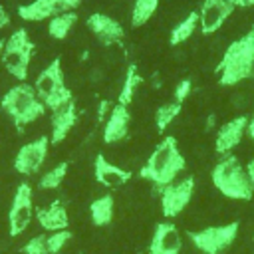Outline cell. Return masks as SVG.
<instances>
[{
    "label": "cell",
    "mask_w": 254,
    "mask_h": 254,
    "mask_svg": "<svg viewBox=\"0 0 254 254\" xmlns=\"http://www.w3.org/2000/svg\"><path fill=\"white\" fill-rule=\"evenodd\" d=\"M185 169H187V159L179 147L177 137L165 135L155 145L145 165L139 169V177L151 183L155 190H161L167 185L175 183Z\"/></svg>",
    "instance_id": "1"
},
{
    "label": "cell",
    "mask_w": 254,
    "mask_h": 254,
    "mask_svg": "<svg viewBox=\"0 0 254 254\" xmlns=\"http://www.w3.org/2000/svg\"><path fill=\"white\" fill-rule=\"evenodd\" d=\"M254 75V26L244 32L240 38L232 40L218 65H216V81L222 87H234Z\"/></svg>",
    "instance_id": "2"
},
{
    "label": "cell",
    "mask_w": 254,
    "mask_h": 254,
    "mask_svg": "<svg viewBox=\"0 0 254 254\" xmlns=\"http://www.w3.org/2000/svg\"><path fill=\"white\" fill-rule=\"evenodd\" d=\"M212 187L230 200H252L254 183L246 173V165L234 153L222 155L210 171Z\"/></svg>",
    "instance_id": "3"
},
{
    "label": "cell",
    "mask_w": 254,
    "mask_h": 254,
    "mask_svg": "<svg viewBox=\"0 0 254 254\" xmlns=\"http://www.w3.org/2000/svg\"><path fill=\"white\" fill-rule=\"evenodd\" d=\"M0 107L10 117L12 125L18 131H22L26 125L38 121L48 111L46 105L42 103V99L38 97L34 85L28 81H18L16 85H12L2 95Z\"/></svg>",
    "instance_id": "4"
},
{
    "label": "cell",
    "mask_w": 254,
    "mask_h": 254,
    "mask_svg": "<svg viewBox=\"0 0 254 254\" xmlns=\"http://www.w3.org/2000/svg\"><path fill=\"white\" fill-rule=\"evenodd\" d=\"M32 85H34L38 97L42 99V103L46 105L48 111H56V109L67 105L69 101H73V93L65 85L64 67H62V60L60 58H54L36 75Z\"/></svg>",
    "instance_id": "5"
},
{
    "label": "cell",
    "mask_w": 254,
    "mask_h": 254,
    "mask_svg": "<svg viewBox=\"0 0 254 254\" xmlns=\"http://www.w3.org/2000/svg\"><path fill=\"white\" fill-rule=\"evenodd\" d=\"M34 42L28 34L26 28L14 30L6 40H4V52H2V65L4 69L18 81L28 79L30 64L34 58Z\"/></svg>",
    "instance_id": "6"
},
{
    "label": "cell",
    "mask_w": 254,
    "mask_h": 254,
    "mask_svg": "<svg viewBox=\"0 0 254 254\" xmlns=\"http://www.w3.org/2000/svg\"><path fill=\"white\" fill-rule=\"evenodd\" d=\"M238 230H240L238 222H228V224H220V226H206L200 230H189L187 236L198 252L220 254L234 244V240L238 238Z\"/></svg>",
    "instance_id": "7"
},
{
    "label": "cell",
    "mask_w": 254,
    "mask_h": 254,
    "mask_svg": "<svg viewBox=\"0 0 254 254\" xmlns=\"http://www.w3.org/2000/svg\"><path fill=\"white\" fill-rule=\"evenodd\" d=\"M194 189H196V181L194 177H185V179H177L175 183L167 185L165 189L159 190L161 196V212L165 218H177L185 212V208L190 204L192 196H194Z\"/></svg>",
    "instance_id": "8"
},
{
    "label": "cell",
    "mask_w": 254,
    "mask_h": 254,
    "mask_svg": "<svg viewBox=\"0 0 254 254\" xmlns=\"http://www.w3.org/2000/svg\"><path fill=\"white\" fill-rule=\"evenodd\" d=\"M36 214L34 210V190L30 183H20L14 190L12 204L8 210V234L10 236H20L26 232V228L32 222V216Z\"/></svg>",
    "instance_id": "9"
},
{
    "label": "cell",
    "mask_w": 254,
    "mask_h": 254,
    "mask_svg": "<svg viewBox=\"0 0 254 254\" xmlns=\"http://www.w3.org/2000/svg\"><path fill=\"white\" fill-rule=\"evenodd\" d=\"M50 145L52 143H50L48 135H40V137L32 139L30 143H24L14 155V171L24 177L36 175L48 159Z\"/></svg>",
    "instance_id": "10"
},
{
    "label": "cell",
    "mask_w": 254,
    "mask_h": 254,
    "mask_svg": "<svg viewBox=\"0 0 254 254\" xmlns=\"http://www.w3.org/2000/svg\"><path fill=\"white\" fill-rule=\"evenodd\" d=\"M81 0H32L18 6V16L24 22H44L64 12H75Z\"/></svg>",
    "instance_id": "11"
},
{
    "label": "cell",
    "mask_w": 254,
    "mask_h": 254,
    "mask_svg": "<svg viewBox=\"0 0 254 254\" xmlns=\"http://www.w3.org/2000/svg\"><path fill=\"white\" fill-rule=\"evenodd\" d=\"M232 0H202L198 12V30L202 36L216 34L234 12Z\"/></svg>",
    "instance_id": "12"
},
{
    "label": "cell",
    "mask_w": 254,
    "mask_h": 254,
    "mask_svg": "<svg viewBox=\"0 0 254 254\" xmlns=\"http://www.w3.org/2000/svg\"><path fill=\"white\" fill-rule=\"evenodd\" d=\"M85 26L87 30L91 32V36L103 44V46H115V44H121L123 38H125V28L123 24L109 16V14H103V12H93L87 16L85 20Z\"/></svg>",
    "instance_id": "13"
},
{
    "label": "cell",
    "mask_w": 254,
    "mask_h": 254,
    "mask_svg": "<svg viewBox=\"0 0 254 254\" xmlns=\"http://www.w3.org/2000/svg\"><path fill=\"white\" fill-rule=\"evenodd\" d=\"M248 127V115H236L222 125H218L216 135H214V153L218 157L232 153L244 139Z\"/></svg>",
    "instance_id": "14"
},
{
    "label": "cell",
    "mask_w": 254,
    "mask_h": 254,
    "mask_svg": "<svg viewBox=\"0 0 254 254\" xmlns=\"http://www.w3.org/2000/svg\"><path fill=\"white\" fill-rule=\"evenodd\" d=\"M183 238L175 222H157L149 240L147 254H181Z\"/></svg>",
    "instance_id": "15"
},
{
    "label": "cell",
    "mask_w": 254,
    "mask_h": 254,
    "mask_svg": "<svg viewBox=\"0 0 254 254\" xmlns=\"http://www.w3.org/2000/svg\"><path fill=\"white\" fill-rule=\"evenodd\" d=\"M129 127H131V111L127 105L115 103L103 123V131H101V139L105 145H115L119 141H123L129 135Z\"/></svg>",
    "instance_id": "16"
},
{
    "label": "cell",
    "mask_w": 254,
    "mask_h": 254,
    "mask_svg": "<svg viewBox=\"0 0 254 254\" xmlns=\"http://www.w3.org/2000/svg\"><path fill=\"white\" fill-rule=\"evenodd\" d=\"M93 177L105 189H119L131 181L133 173L127 169H121L119 165L109 163L103 153H97L93 161Z\"/></svg>",
    "instance_id": "17"
},
{
    "label": "cell",
    "mask_w": 254,
    "mask_h": 254,
    "mask_svg": "<svg viewBox=\"0 0 254 254\" xmlns=\"http://www.w3.org/2000/svg\"><path fill=\"white\" fill-rule=\"evenodd\" d=\"M77 123V107H75V101H69L67 105L52 111L50 115V143L52 145H60L69 133L71 129L75 127Z\"/></svg>",
    "instance_id": "18"
},
{
    "label": "cell",
    "mask_w": 254,
    "mask_h": 254,
    "mask_svg": "<svg viewBox=\"0 0 254 254\" xmlns=\"http://www.w3.org/2000/svg\"><path fill=\"white\" fill-rule=\"evenodd\" d=\"M36 220L46 232H56V230H65L69 228V214L65 204L56 198L48 206H42L36 210Z\"/></svg>",
    "instance_id": "19"
},
{
    "label": "cell",
    "mask_w": 254,
    "mask_h": 254,
    "mask_svg": "<svg viewBox=\"0 0 254 254\" xmlns=\"http://www.w3.org/2000/svg\"><path fill=\"white\" fill-rule=\"evenodd\" d=\"M115 216V198L111 192H105L89 202V218L93 226H109Z\"/></svg>",
    "instance_id": "20"
},
{
    "label": "cell",
    "mask_w": 254,
    "mask_h": 254,
    "mask_svg": "<svg viewBox=\"0 0 254 254\" xmlns=\"http://www.w3.org/2000/svg\"><path fill=\"white\" fill-rule=\"evenodd\" d=\"M141 83H143V75L139 73L137 64H129L127 65V71H125V77H123V83H121V89H119L117 103L129 107L133 103V97H135V93H137V89H139Z\"/></svg>",
    "instance_id": "21"
},
{
    "label": "cell",
    "mask_w": 254,
    "mask_h": 254,
    "mask_svg": "<svg viewBox=\"0 0 254 254\" xmlns=\"http://www.w3.org/2000/svg\"><path fill=\"white\" fill-rule=\"evenodd\" d=\"M196 30H198V12H190L177 26H173V30L169 34V44L171 46H181L187 40H190Z\"/></svg>",
    "instance_id": "22"
},
{
    "label": "cell",
    "mask_w": 254,
    "mask_h": 254,
    "mask_svg": "<svg viewBox=\"0 0 254 254\" xmlns=\"http://www.w3.org/2000/svg\"><path fill=\"white\" fill-rule=\"evenodd\" d=\"M77 24V12H64L48 20V34L54 40H65Z\"/></svg>",
    "instance_id": "23"
},
{
    "label": "cell",
    "mask_w": 254,
    "mask_h": 254,
    "mask_svg": "<svg viewBox=\"0 0 254 254\" xmlns=\"http://www.w3.org/2000/svg\"><path fill=\"white\" fill-rule=\"evenodd\" d=\"M161 0H133L131 8V26L133 28H143L157 12Z\"/></svg>",
    "instance_id": "24"
},
{
    "label": "cell",
    "mask_w": 254,
    "mask_h": 254,
    "mask_svg": "<svg viewBox=\"0 0 254 254\" xmlns=\"http://www.w3.org/2000/svg\"><path fill=\"white\" fill-rule=\"evenodd\" d=\"M183 111V103H177L175 99L173 101H167V103H163V105H159L157 109H155V129L159 131V133H165L167 131V127L179 117V113Z\"/></svg>",
    "instance_id": "25"
},
{
    "label": "cell",
    "mask_w": 254,
    "mask_h": 254,
    "mask_svg": "<svg viewBox=\"0 0 254 254\" xmlns=\"http://www.w3.org/2000/svg\"><path fill=\"white\" fill-rule=\"evenodd\" d=\"M67 169H69V163H67V161H62V163L54 165L52 169H48V171L40 177L38 187H40L42 190H56V189L64 183V179H65V175H67Z\"/></svg>",
    "instance_id": "26"
},
{
    "label": "cell",
    "mask_w": 254,
    "mask_h": 254,
    "mask_svg": "<svg viewBox=\"0 0 254 254\" xmlns=\"http://www.w3.org/2000/svg\"><path fill=\"white\" fill-rule=\"evenodd\" d=\"M73 238V234H71V230L69 228H65V230H56V232H48V250H50V254H60L65 246H67V242Z\"/></svg>",
    "instance_id": "27"
},
{
    "label": "cell",
    "mask_w": 254,
    "mask_h": 254,
    "mask_svg": "<svg viewBox=\"0 0 254 254\" xmlns=\"http://www.w3.org/2000/svg\"><path fill=\"white\" fill-rule=\"evenodd\" d=\"M22 254H50L48 250V234H36L22 246Z\"/></svg>",
    "instance_id": "28"
},
{
    "label": "cell",
    "mask_w": 254,
    "mask_h": 254,
    "mask_svg": "<svg viewBox=\"0 0 254 254\" xmlns=\"http://www.w3.org/2000/svg\"><path fill=\"white\" fill-rule=\"evenodd\" d=\"M190 91H192V81L189 79V77H183L177 85H175V101L177 103H185V99L190 95Z\"/></svg>",
    "instance_id": "29"
},
{
    "label": "cell",
    "mask_w": 254,
    "mask_h": 254,
    "mask_svg": "<svg viewBox=\"0 0 254 254\" xmlns=\"http://www.w3.org/2000/svg\"><path fill=\"white\" fill-rule=\"evenodd\" d=\"M111 101L109 99H99V103H97V113H95V117H97V121L99 123H105V119H107V115H109V111H111Z\"/></svg>",
    "instance_id": "30"
},
{
    "label": "cell",
    "mask_w": 254,
    "mask_h": 254,
    "mask_svg": "<svg viewBox=\"0 0 254 254\" xmlns=\"http://www.w3.org/2000/svg\"><path fill=\"white\" fill-rule=\"evenodd\" d=\"M10 26V14H8V10L0 4V30H4V28H8Z\"/></svg>",
    "instance_id": "31"
},
{
    "label": "cell",
    "mask_w": 254,
    "mask_h": 254,
    "mask_svg": "<svg viewBox=\"0 0 254 254\" xmlns=\"http://www.w3.org/2000/svg\"><path fill=\"white\" fill-rule=\"evenodd\" d=\"M246 135L254 141V113L248 117V127H246Z\"/></svg>",
    "instance_id": "32"
},
{
    "label": "cell",
    "mask_w": 254,
    "mask_h": 254,
    "mask_svg": "<svg viewBox=\"0 0 254 254\" xmlns=\"http://www.w3.org/2000/svg\"><path fill=\"white\" fill-rule=\"evenodd\" d=\"M232 4L236 8H252L254 6V0H232Z\"/></svg>",
    "instance_id": "33"
},
{
    "label": "cell",
    "mask_w": 254,
    "mask_h": 254,
    "mask_svg": "<svg viewBox=\"0 0 254 254\" xmlns=\"http://www.w3.org/2000/svg\"><path fill=\"white\" fill-rule=\"evenodd\" d=\"M246 173H248V177H250V181L254 183V157L246 163Z\"/></svg>",
    "instance_id": "34"
},
{
    "label": "cell",
    "mask_w": 254,
    "mask_h": 254,
    "mask_svg": "<svg viewBox=\"0 0 254 254\" xmlns=\"http://www.w3.org/2000/svg\"><path fill=\"white\" fill-rule=\"evenodd\" d=\"M2 52H4V40H0V64H2Z\"/></svg>",
    "instance_id": "35"
}]
</instances>
